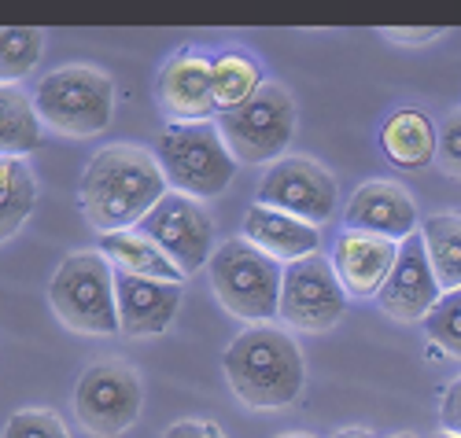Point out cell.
<instances>
[{"mask_svg": "<svg viewBox=\"0 0 461 438\" xmlns=\"http://www.w3.org/2000/svg\"><path fill=\"white\" fill-rule=\"evenodd\" d=\"M244 240L251 247H258L262 255H270L274 262L292 265V262H303V258H311L318 251L321 232H318V225H306L292 214H281V210L255 203L244 214Z\"/></svg>", "mask_w": 461, "mask_h": 438, "instance_id": "17", "label": "cell"}, {"mask_svg": "<svg viewBox=\"0 0 461 438\" xmlns=\"http://www.w3.org/2000/svg\"><path fill=\"white\" fill-rule=\"evenodd\" d=\"M295 118L299 114L292 93L277 82H266L244 107L221 111L214 126L237 163L258 166V163H277V155L295 137Z\"/></svg>", "mask_w": 461, "mask_h": 438, "instance_id": "7", "label": "cell"}, {"mask_svg": "<svg viewBox=\"0 0 461 438\" xmlns=\"http://www.w3.org/2000/svg\"><path fill=\"white\" fill-rule=\"evenodd\" d=\"M343 225L355 232L384 236V240H395V244L420 232L413 199L395 181H366L362 188H355L348 210H343Z\"/></svg>", "mask_w": 461, "mask_h": 438, "instance_id": "14", "label": "cell"}, {"mask_svg": "<svg viewBox=\"0 0 461 438\" xmlns=\"http://www.w3.org/2000/svg\"><path fill=\"white\" fill-rule=\"evenodd\" d=\"M432 438H457V434H447V431H439V434H432Z\"/></svg>", "mask_w": 461, "mask_h": 438, "instance_id": "33", "label": "cell"}, {"mask_svg": "<svg viewBox=\"0 0 461 438\" xmlns=\"http://www.w3.org/2000/svg\"><path fill=\"white\" fill-rule=\"evenodd\" d=\"M285 265L251 247L244 236L225 240L211 258V288L225 313L240 317L248 325H270L281 309Z\"/></svg>", "mask_w": 461, "mask_h": 438, "instance_id": "4", "label": "cell"}, {"mask_svg": "<svg viewBox=\"0 0 461 438\" xmlns=\"http://www.w3.org/2000/svg\"><path fill=\"white\" fill-rule=\"evenodd\" d=\"M380 147L399 170H425L439 155V130L425 111L399 107V111H392L388 118H384Z\"/></svg>", "mask_w": 461, "mask_h": 438, "instance_id": "18", "label": "cell"}, {"mask_svg": "<svg viewBox=\"0 0 461 438\" xmlns=\"http://www.w3.org/2000/svg\"><path fill=\"white\" fill-rule=\"evenodd\" d=\"M336 438H373L369 431H362V427H351V431H339Z\"/></svg>", "mask_w": 461, "mask_h": 438, "instance_id": "31", "label": "cell"}, {"mask_svg": "<svg viewBox=\"0 0 461 438\" xmlns=\"http://www.w3.org/2000/svg\"><path fill=\"white\" fill-rule=\"evenodd\" d=\"M384 41H392V45H406V49H420V45H429L436 41V37H443L439 26H417V30H402V26H388V30H380Z\"/></svg>", "mask_w": 461, "mask_h": 438, "instance_id": "28", "label": "cell"}, {"mask_svg": "<svg viewBox=\"0 0 461 438\" xmlns=\"http://www.w3.org/2000/svg\"><path fill=\"white\" fill-rule=\"evenodd\" d=\"M395 438H413V434H395Z\"/></svg>", "mask_w": 461, "mask_h": 438, "instance_id": "34", "label": "cell"}, {"mask_svg": "<svg viewBox=\"0 0 461 438\" xmlns=\"http://www.w3.org/2000/svg\"><path fill=\"white\" fill-rule=\"evenodd\" d=\"M114 295H119V325L133 339L163 335L181 309V284L144 281L130 273H114Z\"/></svg>", "mask_w": 461, "mask_h": 438, "instance_id": "16", "label": "cell"}, {"mask_svg": "<svg viewBox=\"0 0 461 438\" xmlns=\"http://www.w3.org/2000/svg\"><path fill=\"white\" fill-rule=\"evenodd\" d=\"M37 203V181L23 158H0V244L26 225Z\"/></svg>", "mask_w": 461, "mask_h": 438, "instance_id": "23", "label": "cell"}, {"mask_svg": "<svg viewBox=\"0 0 461 438\" xmlns=\"http://www.w3.org/2000/svg\"><path fill=\"white\" fill-rule=\"evenodd\" d=\"M144 390L137 372L119 362V357H104L93 362L74 387V413H78L82 427L96 438H119L130 431L140 416Z\"/></svg>", "mask_w": 461, "mask_h": 438, "instance_id": "8", "label": "cell"}, {"mask_svg": "<svg viewBox=\"0 0 461 438\" xmlns=\"http://www.w3.org/2000/svg\"><path fill=\"white\" fill-rule=\"evenodd\" d=\"M33 107L63 137H96L114 114V82L96 67H59L37 82Z\"/></svg>", "mask_w": 461, "mask_h": 438, "instance_id": "6", "label": "cell"}, {"mask_svg": "<svg viewBox=\"0 0 461 438\" xmlns=\"http://www.w3.org/2000/svg\"><path fill=\"white\" fill-rule=\"evenodd\" d=\"M399 258V244L384 240V236H369V232H355L343 228L336 236L332 247V269L339 276V284L355 299H369L384 288L388 273Z\"/></svg>", "mask_w": 461, "mask_h": 438, "instance_id": "15", "label": "cell"}, {"mask_svg": "<svg viewBox=\"0 0 461 438\" xmlns=\"http://www.w3.org/2000/svg\"><path fill=\"white\" fill-rule=\"evenodd\" d=\"M221 369L233 394L251 409H285L295 402L306 383L299 343L274 325L244 328L225 346Z\"/></svg>", "mask_w": 461, "mask_h": 438, "instance_id": "2", "label": "cell"}, {"mask_svg": "<svg viewBox=\"0 0 461 438\" xmlns=\"http://www.w3.org/2000/svg\"><path fill=\"white\" fill-rule=\"evenodd\" d=\"M5 438H70L63 420L49 409H23L5 424Z\"/></svg>", "mask_w": 461, "mask_h": 438, "instance_id": "26", "label": "cell"}, {"mask_svg": "<svg viewBox=\"0 0 461 438\" xmlns=\"http://www.w3.org/2000/svg\"><path fill=\"white\" fill-rule=\"evenodd\" d=\"M439 420H443V431H447V434H457V438H461V376H457V380L447 387V394H443Z\"/></svg>", "mask_w": 461, "mask_h": 438, "instance_id": "29", "label": "cell"}, {"mask_svg": "<svg viewBox=\"0 0 461 438\" xmlns=\"http://www.w3.org/2000/svg\"><path fill=\"white\" fill-rule=\"evenodd\" d=\"M114 273H130V276H144V281H163V284H181L185 273L148 240L144 232L130 228V232H107L100 236V247H96Z\"/></svg>", "mask_w": 461, "mask_h": 438, "instance_id": "19", "label": "cell"}, {"mask_svg": "<svg viewBox=\"0 0 461 438\" xmlns=\"http://www.w3.org/2000/svg\"><path fill=\"white\" fill-rule=\"evenodd\" d=\"M167 184L188 199H214L237 177V158L225 147L214 122L167 126L156 147Z\"/></svg>", "mask_w": 461, "mask_h": 438, "instance_id": "3", "label": "cell"}, {"mask_svg": "<svg viewBox=\"0 0 461 438\" xmlns=\"http://www.w3.org/2000/svg\"><path fill=\"white\" fill-rule=\"evenodd\" d=\"M420 240H425L429 262L443 291L461 288V218L457 214H432L420 221Z\"/></svg>", "mask_w": 461, "mask_h": 438, "instance_id": "22", "label": "cell"}, {"mask_svg": "<svg viewBox=\"0 0 461 438\" xmlns=\"http://www.w3.org/2000/svg\"><path fill=\"white\" fill-rule=\"evenodd\" d=\"M343 309H348V291H343V284H339V276H336L329 258L311 255L303 262L285 265L277 317L288 328L329 332L332 325H339Z\"/></svg>", "mask_w": 461, "mask_h": 438, "instance_id": "10", "label": "cell"}, {"mask_svg": "<svg viewBox=\"0 0 461 438\" xmlns=\"http://www.w3.org/2000/svg\"><path fill=\"white\" fill-rule=\"evenodd\" d=\"M41 144V118L19 85H0V158H23Z\"/></svg>", "mask_w": 461, "mask_h": 438, "instance_id": "21", "label": "cell"}, {"mask_svg": "<svg viewBox=\"0 0 461 438\" xmlns=\"http://www.w3.org/2000/svg\"><path fill=\"white\" fill-rule=\"evenodd\" d=\"M49 302L56 317L82 335H114L119 325V295H114V269L100 251H78L63 258L49 284Z\"/></svg>", "mask_w": 461, "mask_h": 438, "instance_id": "5", "label": "cell"}, {"mask_svg": "<svg viewBox=\"0 0 461 438\" xmlns=\"http://www.w3.org/2000/svg\"><path fill=\"white\" fill-rule=\"evenodd\" d=\"M439 299H443V288L429 262L425 240L417 232L399 244V258L388 273V281H384V288L376 291V302L392 321H425Z\"/></svg>", "mask_w": 461, "mask_h": 438, "instance_id": "12", "label": "cell"}, {"mask_svg": "<svg viewBox=\"0 0 461 438\" xmlns=\"http://www.w3.org/2000/svg\"><path fill=\"white\" fill-rule=\"evenodd\" d=\"M211 82H214V103H218V114H221V111L244 107L266 85V74H262V63L251 52L225 49V52L211 56Z\"/></svg>", "mask_w": 461, "mask_h": 438, "instance_id": "20", "label": "cell"}, {"mask_svg": "<svg viewBox=\"0 0 461 438\" xmlns=\"http://www.w3.org/2000/svg\"><path fill=\"white\" fill-rule=\"evenodd\" d=\"M156 100L174 118V126L211 122V114H218L214 82H211V56H203L196 49L174 52L156 77Z\"/></svg>", "mask_w": 461, "mask_h": 438, "instance_id": "13", "label": "cell"}, {"mask_svg": "<svg viewBox=\"0 0 461 438\" xmlns=\"http://www.w3.org/2000/svg\"><path fill=\"white\" fill-rule=\"evenodd\" d=\"M277 438H311V434H277Z\"/></svg>", "mask_w": 461, "mask_h": 438, "instance_id": "32", "label": "cell"}, {"mask_svg": "<svg viewBox=\"0 0 461 438\" xmlns=\"http://www.w3.org/2000/svg\"><path fill=\"white\" fill-rule=\"evenodd\" d=\"M420 325H425L429 339L439 350H447L450 357H461V288L443 291V299L436 302V309Z\"/></svg>", "mask_w": 461, "mask_h": 438, "instance_id": "25", "label": "cell"}, {"mask_svg": "<svg viewBox=\"0 0 461 438\" xmlns=\"http://www.w3.org/2000/svg\"><path fill=\"white\" fill-rule=\"evenodd\" d=\"M439 163L450 177H461V111L450 114L439 130Z\"/></svg>", "mask_w": 461, "mask_h": 438, "instance_id": "27", "label": "cell"}, {"mask_svg": "<svg viewBox=\"0 0 461 438\" xmlns=\"http://www.w3.org/2000/svg\"><path fill=\"white\" fill-rule=\"evenodd\" d=\"M167 192L170 188L156 155L137 144H111L86 166L78 199L86 221L107 236L137 228Z\"/></svg>", "mask_w": 461, "mask_h": 438, "instance_id": "1", "label": "cell"}, {"mask_svg": "<svg viewBox=\"0 0 461 438\" xmlns=\"http://www.w3.org/2000/svg\"><path fill=\"white\" fill-rule=\"evenodd\" d=\"M45 52V30L37 26H12L0 33V85H12L15 77H26Z\"/></svg>", "mask_w": 461, "mask_h": 438, "instance_id": "24", "label": "cell"}, {"mask_svg": "<svg viewBox=\"0 0 461 438\" xmlns=\"http://www.w3.org/2000/svg\"><path fill=\"white\" fill-rule=\"evenodd\" d=\"M163 438H225L218 424H207V420H177L167 427Z\"/></svg>", "mask_w": 461, "mask_h": 438, "instance_id": "30", "label": "cell"}, {"mask_svg": "<svg viewBox=\"0 0 461 438\" xmlns=\"http://www.w3.org/2000/svg\"><path fill=\"white\" fill-rule=\"evenodd\" d=\"M137 232H144L185 276L211 265L218 251L211 214L200 207V199H188L181 192H167L156 203V210L137 225Z\"/></svg>", "mask_w": 461, "mask_h": 438, "instance_id": "9", "label": "cell"}, {"mask_svg": "<svg viewBox=\"0 0 461 438\" xmlns=\"http://www.w3.org/2000/svg\"><path fill=\"white\" fill-rule=\"evenodd\" d=\"M258 203L292 214L306 225H321L336 210V181L325 166L306 155H288L270 163L258 181Z\"/></svg>", "mask_w": 461, "mask_h": 438, "instance_id": "11", "label": "cell"}, {"mask_svg": "<svg viewBox=\"0 0 461 438\" xmlns=\"http://www.w3.org/2000/svg\"><path fill=\"white\" fill-rule=\"evenodd\" d=\"M0 33H5V30H0Z\"/></svg>", "mask_w": 461, "mask_h": 438, "instance_id": "35", "label": "cell"}]
</instances>
